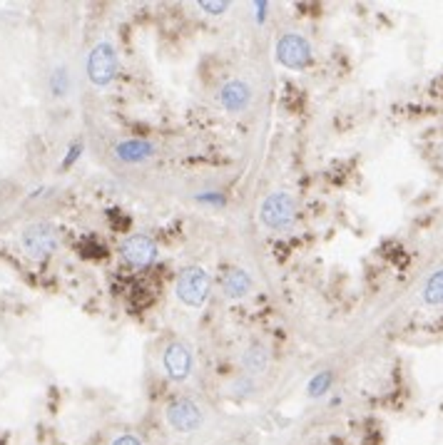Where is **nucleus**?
I'll return each instance as SVG.
<instances>
[{"instance_id":"f257e3e1","label":"nucleus","mask_w":443,"mask_h":445,"mask_svg":"<svg viewBox=\"0 0 443 445\" xmlns=\"http://www.w3.org/2000/svg\"><path fill=\"white\" fill-rule=\"evenodd\" d=\"M177 301L189 309H202L212 294V276L202 266H187L182 269L175 283Z\"/></svg>"},{"instance_id":"f03ea898","label":"nucleus","mask_w":443,"mask_h":445,"mask_svg":"<svg viewBox=\"0 0 443 445\" xmlns=\"http://www.w3.org/2000/svg\"><path fill=\"white\" fill-rule=\"evenodd\" d=\"M259 221L269 231H286L297 221V204L289 192H272L259 207Z\"/></svg>"},{"instance_id":"7ed1b4c3","label":"nucleus","mask_w":443,"mask_h":445,"mask_svg":"<svg viewBox=\"0 0 443 445\" xmlns=\"http://www.w3.org/2000/svg\"><path fill=\"white\" fill-rule=\"evenodd\" d=\"M120 60L110 40H100L88 55V80L95 87H107L117 77Z\"/></svg>"},{"instance_id":"20e7f679","label":"nucleus","mask_w":443,"mask_h":445,"mask_svg":"<svg viewBox=\"0 0 443 445\" xmlns=\"http://www.w3.org/2000/svg\"><path fill=\"white\" fill-rule=\"evenodd\" d=\"M274 58L289 70H304L311 63V42L302 33H284L274 45Z\"/></svg>"},{"instance_id":"39448f33","label":"nucleus","mask_w":443,"mask_h":445,"mask_svg":"<svg viewBox=\"0 0 443 445\" xmlns=\"http://www.w3.org/2000/svg\"><path fill=\"white\" fill-rule=\"evenodd\" d=\"M20 244H23L25 254H28L30 259L42 261L50 254H55V249H58V231L50 224H42V221L40 224H30L28 229L23 231Z\"/></svg>"},{"instance_id":"423d86ee","label":"nucleus","mask_w":443,"mask_h":445,"mask_svg":"<svg viewBox=\"0 0 443 445\" xmlns=\"http://www.w3.org/2000/svg\"><path fill=\"white\" fill-rule=\"evenodd\" d=\"M157 254H160L157 244L147 234H132V237L120 242V256L132 269H147V266H152L155 259H157Z\"/></svg>"},{"instance_id":"0eeeda50","label":"nucleus","mask_w":443,"mask_h":445,"mask_svg":"<svg viewBox=\"0 0 443 445\" xmlns=\"http://www.w3.org/2000/svg\"><path fill=\"white\" fill-rule=\"evenodd\" d=\"M164 416H167L169 428L177 430V433H194L204 423L202 408L189 398H175L167 405Z\"/></svg>"},{"instance_id":"6e6552de","label":"nucleus","mask_w":443,"mask_h":445,"mask_svg":"<svg viewBox=\"0 0 443 445\" xmlns=\"http://www.w3.org/2000/svg\"><path fill=\"white\" fill-rule=\"evenodd\" d=\"M251 97H254V90L247 80L242 77H234V80H227L219 87L217 93V102L224 112H232V115H240V112H247L251 104Z\"/></svg>"},{"instance_id":"1a4fd4ad","label":"nucleus","mask_w":443,"mask_h":445,"mask_svg":"<svg viewBox=\"0 0 443 445\" xmlns=\"http://www.w3.org/2000/svg\"><path fill=\"white\" fill-rule=\"evenodd\" d=\"M162 366H164V373H167L169 381H177V383L187 381L189 373H192V366H194L192 351L180 341L169 343L162 353Z\"/></svg>"},{"instance_id":"9d476101","label":"nucleus","mask_w":443,"mask_h":445,"mask_svg":"<svg viewBox=\"0 0 443 445\" xmlns=\"http://www.w3.org/2000/svg\"><path fill=\"white\" fill-rule=\"evenodd\" d=\"M112 155H115V159H120V162L125 164H142L155 157V145L147 142V139H137V137L123 139V142L115 145Z\"/></svg>"},{"instance_id":"9b49d317","label":"nucleus","mask_w":443,"mask_h":445,"mask_svg":"<svg viewBox=\"0 0 443 445\" xmlns=\"http://www.w3.org/2000/svg\"><path fill=\"white\" fill-rule=\"evenodd\" d=\"M251 289H254V281H251L249 272L240 269V266L229 269V272L224 274V279H222V291H224V296H227L229 301L247 299V296L251 294Z\"/></svg>"},{"instance_id":"f8f14e48","label":"nucleus","mask_w":443,"mask_h":445,"mask_svg":"<svg viewBox=\"0 0 443 445\" xmlns=\"http://www.w3.org/2000/svg\"><path fill=\"white\" fill-rule=\"evenodd\" d=\"M242 368H244V376H249V378H257V376H262V373H267V368H269L267 346L259 341H251L249 346L244 348V353H242Z\"/></svg>"},{"instance_id":"ddd939ff","label":"nucleus","mask_w":443,"mask_h":445,"mask_svg":"<svg viewBox=\"0 0 443 445\" xmlns=\"http://www.w3.org/2000/svg\"><path fill=\"white\" fill-rule=\"evenodd\" d=\"M421 299H423L426 306H443V269H436L426 279Z\"/></svg>"},{"instance_id":"4468645a","label":"nucleus","mask_w":443,"mask_h":445,"mask_svg":"<svg viewBox=\"0 0 443 445\" xmlns=\"http://www.w3.org/2000/svg\"><path fill=\"white\" fill-rule=\"evenodd\" d=\"M334 386V373L332 370H321V373H316L314 378L309 381V386H306V393L311 396V398H319V396L329 393V388Z\"/></svg>"},{"instance_id":"2eb2a0df","label":"nucleus","mask_w":443,"mask_h":445,"mask_svg":"<svg viewBox=\"0 0 443 445\" xmlns=\"http://www.w3.org/2000/svg\"><path fill=\"white\" fill-rule=\"evenodd\" d=\"M70 90V75H68V68H55L53 75H50V93L53 97H65Z\"/></svg>"},{"instance_id":"dca6fc26","label":"nucleus","mask_w":443,"mask_h":445,"mask_svg":"<svg viewBox=\"0 0 443 445\" xmlns=\"http://www.w3.org/2000/svg\"><path fill=\"white\" fill-rule=\"evenodd\" d=\"M229 391H232L234 396L251 393V391H254V378H249V376H244V373H242V376H237L232 381V388H229Z\"/></svg>"},{"instance_id":"f3484780","label":"nucleus","mask_w":443,"mask_h":445,"mask_svg":"<svg viewBox=\"0 0 443 445\" xmlns=\"http://www.w3.org/2000/svg\"><path fill=\"white\" fill-rule=\"evenodd\" d=\"M199 10H204L207 15H222V13H227L229 8H232V3H227V0H222V3H212V0H202V3H197Z\"/></svg>"},{"instance_id":"a211bd4d","label":"nucleus","mask_w":443,"mask_h":445,"mask_svg":"<svg viewBox=\"0 0 443 445\" xmlns=\"http://www.w3.org/2000/svg\"><path fill=\"white\" fill-rule=\"evenodd\" d=\"M112 445H145V443H142V440L137 438V435L125 433V435H120V438L112 440Z\"/></svg>"},{"instance_id":"6ab92c4d","label":"nucleus","mask_w":443,"mask_h":445,"mask_svg":"<svg viewBox=\"0 0 443 445\" xmlns=\"http://www.w3.org/2000/svg\"><path fill=\"white\" fill-rule=\"evenodd\" d=\"M251 8H254V13H257V23H264V20H267V15H264V13L269 10V3H251Z\"/></svg>"},{"instance_id":"aec40b11","label":"nucleus","mask_w":443,"mask_h":445,"mask_svg":"<svg viewBox=\"0 0 443 445\" xmlns=\"http://www.w3.org/2000/svg\"><path fill=\"white\" fill-rule=\"evenodd\" d=\"M77 152H82V145H80V142H75V145L70 147V157H68V159H65V162H63V167H70V164L75 162Z\"/></svg>"},{"instance_id":"412c9836","label":"nucleus","mask_w":443,"mask_h":445,"mask_svg":"<svg viewBox=\"0 0 443 445\" xmlns=\"http://www.w3.org/2000/svg\"><path fill=\"white\" fill-rule=\"evenodd\" d=\"M438 159H441V164H443V142L438 145Z\"/></svg>"}]
</instances>
